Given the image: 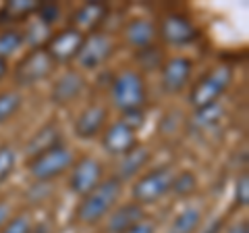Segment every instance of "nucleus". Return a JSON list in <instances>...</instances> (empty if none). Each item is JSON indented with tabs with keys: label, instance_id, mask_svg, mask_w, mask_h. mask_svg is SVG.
Masks as SVG:
<instances>
[{
	"label": "nucleus",
	"instance_id": "1",
	"mask_svg": "<svg viewBox=\"0 0 249 233\" xmlns=\"http://www.w3.org/2000/svg\"><path fill=\"white\" fill-rule=\"evenodd\" d=\"M123 196V183L116 177L102 179V183L96 185L91 192L81 196L79 204L75 208V221L79 225H98L102 223L112 208L119 204Z\"/></svg>",
	"mask_w": 249,
	"mask_h": 233
},
{
	"label": "nucleus",
	"instance_id": "2",
	"mask_svg": "<svg viewBox=\"0 0 249 233\" xmlns=\"http://www.w3.org/2000/svg\"><path fill=\"white\" fill-rule=\"evenodd\" d=\"M110 100L121 113L143 108L147 102V85L143 75L135 69H124L116 73L110 83Z\"/></svg>",
	"mask_w": 249,
	"mask_h": 233
},
{
	"label": "nucleus",
	"instance_id": "3",
	"mask_svg": "<svg viewBox=\"0 0 249 233\" xmlns=\"http://www.w3.org/2000/svg\"><path fill=\"white\" fill-rule=\"evenodd\" d=\"M232 79H235V71L231 65H216L208 73H204L199 79L193 83L189 92V102L191 106L199 111V108L212 106L218 102L224 92L231 88Z\"/></svg>",
	"mask_w": 249,
	"mask_h": 233
},
{
	"label": "nucleus",
	"instance_id": "4",
	"mask_svg": "<svg viewBox=\"0 0 249 233\" xmlns=\"http://www.w3.org/2000/svg\"><path fill=\"white\" fill-rule=\"evenodd\" d=\"M177 171L170 165H162V167H154L143 171L142 175L133 181L131 188V198L137 202L139 206L145 204H156L158 200H162L170 194V185H173Z\"/></svg>",
	"mask_w": 249,
	"mask_h": 233
},
{
	"label": "nucleus",
	"instance_id": "5",
	"mask_svg": "<svg viewBox=\"0 0 249 233\" xmlns=\"http://www.w3.org/2000/svg\"><path fill=\"white\" fill-rule=\"evenodd\" d=\"M73 160H75V156H73L71 148L65 144H58L50 150L31 156L27 160V171L36 181L44 183V181H52V179H56V177L65 175L67 171L71 169Z\"/></svg>",
	"mask_w": 249,
	"mask_h": 233
},
{
	"label": "nucleus",
	"instance_id": "6",
	"mask_svg": "<svg viewBox=\"0 0 249 233\" xmlns=\"http://www.w3.org/2000/svg\"><path fill=\"white\" fill-rule=\"evenodd\" d=\"M54 60L48 57L44 46H34L29 52L23 54V58L15 65L13 79L17 90L21 88H31V85L46 81L54 73Z\"/></svg>",
	"mask_w": 249,
	"mask_h": 233
},
{
	"label": "nucleus",
	"instance_id": "7",
	"mask_svg": "<svg viewBox=\"0 0 249 233\" xmlns=\"http://www.w3.org/2000/svg\"><path fill=\"white\" fill-rule=\"evenodd\" d=\"M104 179V165L96 156H79L73 160L71 169H69V192L75 196H85L91 192L96 185H100Z\"/></svg>",
	"mask_w": 249,
	"mask_h": 233
},
{
	"label": "nucleus",
	"instance_id": "8",
	"mask_svg": "<svg viewBox=\"0 0 249 233\" xmlns=\"http://www.w3.org/2000/svg\"><path fill=\"white\" fill-rule=\"evenodd\" d=\"M158 29V38L168 46H187L197 40V27L187 15L170 11L160 17V23L156 25Z\"/></svg>",
	"mask_w": 249,
	"mask_h": 233
},
{
	"label": "nucleus",
	"instance_id": "9",
	"mask_svg": "<svg viewBox=\"0 0 249 233\" xmlns=\"http://www.w3.org/2000/svg\"><path fill=\"white\" fill-rule=\"evenodd\" d=\"M85 36L79 34L73 27H62L58 32H54L44 44V50L48 52V57L54 60V65H67L77 58L81 46H83Z\"/></svg>",
	"mask_w": 249,
	"mask_h": 233
},
{
	"label": "nucleus",
	"instance_id": "10",
	"mask_svg": "<svg viewBox=\"0 0 249 233\" xmlns=\"http://www.w3.org/2000/svg\"><path fill=\"white\" fill-rule=\"evenodd\" d=\"M114 52V42L112 38L104 34V32H96V34H89L85 36L83 46L79 54H77V63H79L81 69L85 71H93V69L102 67L108 58L112 57Z\"/></svg>",
	"mask_w": 249,
	"mask_h": 233
},
{
	"label": "nucleus",
	"instance_id": "11",
	"mask_svg": "<svg viewBox=\"0 0 249 233\" xmlns=\"http://www.w3.org/2000/svg\"><path fill=\"white\" fill-rule=\"evenodd\" d=\"M193 71V60L187 57H173L166 58L160 69V85L166 94L175 96L181 94L189 83V77Z\"/></svg>",
	"mask_w": 249,
	"mask_h": 233
},
{
	"label": "nucleus",
	"instance_id": "12",
	"mask_svg": "<svg viewBox=\"0 0 249 233\" xmlns=\"http://www.w3.org/2000/svg\"><path fill=\"white\" fill-rule=\"evenodd\" d=\"M108 125V106L102 102H91L75 116L73 131L79 139H93L102 136Z\"/></svg>",
	"mask_w": 249,
	"mask_h": 233
},
{
	"label": "nucleus",
	"instance_id": "13",
	"mask_svg": "<svg viewBox=\"0 0 249 233\" xmlns=\"http://www.w3.org/2000/svg\"><path fill=\"white\" fill-rule=\"evenodd\" d=\"M85 90V77L77 69H69V71L60 73L58 79L52 83L50 88V102L54 106H69L73 104L77 98L83 94Z\"/></svg>",
	"mask_w": 249,
	"mask_h": 233
},
{
	"label": "nucleus",
	"instance_id": "14",
	"mask_svg": "<svg viewBox=\"0 0 249 233\" xmlns=\"http://www.w3.org/2000/svg\"><path fill=\"white\" fill-rule=\"evenodd\" d=\"M102 148L110 154V156H123L139 146L137 142V134L133 129H129L123 121H114L110 125H106V129L102 131Z\"/></svg>",
	"mask_w": 249,
	"mask_h": 233
},
{
	"label": "nucleus",
	"instance_id": "15",
	"mask_svg": "<svg viewBox=\"0 0 249 233\" xmlns=\"http://www.w3.org/2000/svg\"><path fill=\"white\" fill-rule=\"evenodd\" d=\"M108 13H110L108 6L102 2H85L71 15L69 27L77 29V32L83 34V36L96 34V32H100V27L104 25Z\"/></svg>",
	"mask_w": 249,
	"mask_h": 233
},
{
	"label": "nucleus",
	"instance_id": "16",
	"mask_svg": "<svg viewBox=\"0 0 249 233\" xmlns=\"http://www.w3.org/2000/svg\"><path fill=\"white\" fill-rule=\"evenodd\" d=\"M145 216L143 206H139L137 202H124V204H116L110 214L106 216L104 223V231L106 233H124L129 231L131 227H135L137 223H142Z\"/></svg>",
	"mask_w": 249,
	"mask_h": 233
},
{
	"label": "nucleus",
	"instance_id": "17",
	"mask_svg": "<svg viewBox=\"0 0 249 233\" xmlns=\"http://www.w3.org/2000/svg\"><path fill=\"white\" fill-rule=\"evenodd\" d=\"M123 38L131 48L143 50L147 46H154L156 38H158V29L156 23L147 17H133L124 23L123 27Z\"/></svg>",
	"mask_w": 249,
	"mask_h": 233
},
{
	"label": "nucleus",
	"instance_id": "18",
	"mask_svg": "<svg viewBox=\"0 0 249 233\" xmlns=\"http://www.w3.org/2000/svg\"><path fill=\"white\" fill-rule=\"evenodd\" d=\"M150 160H152V152L145 146H135L131 152L119 156V160H116V173L112 177H116L121 183L137 179L143 173V169L150 165Z\"/></svg>",
	"mask_w": 249,
	"mask_h": 233
},
{
	"label": "nucleus",
	"instance_id": "19",
	"mask_svg": "<svg viewBox=\"0 0 249 233\" xmlns=\"http://www.w3.org/2000/svg\"><path fill=\"white\" fill-rule=\"evenodd\" d=\"M58 144H62L60 127L56 125V123H46L42 129H37L36 134L31 136V139L25 146V152H27V156L31 158V156H36V154L50 150V148H54V146H58Z\"/></svg>",
	"mask_w": 249,
	"mask_h": 233
},
{
	"label": "nucleus",
	"instance_id": "20",
	"mask_svg": "<svg viewBox=\"0 0 249 233\" xmlns=\"http://www.w3.org/2000/svg\"><path fill=\"white\" fill-rule=\"evenodd\" d=\"M201 219H204L201 208L196 204H189L175 214V219L170 221L166 233H196L201 225Z\"/></svg>",
	"mask_w": 249,
	"mask_h": 233
},
{
	"label": "nucleus",
	"instance_id": "21",
	"mask_svg": "<svg viewBox=\"0 0 249 233\" xmlns=\"http://www.w3.org/2000/svg\"><path fill=\"white\" fill-rule=\"evenodd\" d=\"M23 106V94L17 88H9L0 92V125L9 123Z\"/></svg>",
	"mask_w": 249,
	"mask_h": 233
},
{
	"label": "nucleus",
	"instance_id": "22",
	"mask_svg": "<svg viewBox=\"0 0 249 233\" xmlns=\"http://www.w3.org/2000/svg\"><path fill=\"white\" fill-rule=\"evenodd\" d=\"M25 44V34L19 29H2L0 32V58H9L15 52H19Z\"/></svg>",
	"mask_w": 249,
	"mask_h": 233
},
{
	"label": "nucleus",
	"instance_id": "23",
	"mask_svg": "<svg viewBox=\"0 0 249 233\" xmlns=\"http://www.w3.org/2000/svg\"><path fill=\"white\" fill-rule=\"evenodd\" d=\"M197 188V177L191 171H177L173 185H170V194H175L178 198H187L191 196Z\"/></svg>",
	"mask_w": 249,
	"mask_h": 233
},
{
	"label": "nucleus",
	"instance_id": "24",
	"mask_svg": "<svg viewBox=\"0 0 249 233\" xmlns=\"http://www.w3.org/2000/svg\"><path fill=\"white\" fill-rule=\"evenodd\" d=\"M135 63L142 71H158V69H162V65H164V60H162V50L156 48V46H147L143 50H137Z\"/></svg>",
	"mask_w": 249,
	"mask_h": 233
},
{
	"label": "nucleus",
	"instance_id": "25",
	"mask_svg": "<svg viewBox=\"0 0 249 233\" xmlns=\"http://www.w3.org/2000/svg\"><path fill=\"white\" fill-rule=\"evenodd\" d=\"M17 169V150L11 144H0V185Z\"/></svg>",
	"mask_w": 249,
	"mask_h": 233
},
{
	"label": "nucleus",
	"instance_id": "26",
	"mask_svg": "<svg viewBox=\"0 0 249 233\" xmlns=\"http://www.w3.org/2000/svg\"><path fill=\"white\" fill-rule=\"evenodd\" d=\"M37 6H40V2H36V0H11V2H6V4L2 6V11L9 15V17L25 19V17H31V15H36Z\"/></svg>",
	"mask_w": 249,
	"mask_h": 233
},
{
	"label": "nucleus",
	"instance_id": "27",
	"mask_svg": "<svg viewBox=\"0 0 249 233\" xmlns=\"http://www.w3.org/2000/svg\"><path fill=\"white\" fill-rule=\"evenodd\" d=\"M60 15H62V9L56 2H44V4L40 2V6H37V11H36L37 23L44 27H52L54 23L60 19Z\"/></svg>",
	"mask_w": 249,
	"mask_h": 233
},
{
	"label": "nucleus",
	"instance_id": "28",
	"mask_svg": "<svg viewBox=\"0 0 249 233\" xmlns=\"http://www.w3.org/2000/svg\"><path fill=\"white\" fill-rule=\"evenodd\" d=\"M34 231V223H31V216L29 214H17V216H11L9 223L4 225L0 233H31Z\"/></svg>",
	"mask_w": 249,
	"mask_h": 233
},
{
	"label": "nucleus",
	"instance_id": "29",
	"mask_svg": "<svg viewBox=\"0 0 249 233\" xmlns=\"http://www.w3.org/2000/svg\"><path fill=\"white\" fill-rule=\"evenodd\" d=\"M235 204L245 208L249 204V177L247 173H241L235 181Z\"/></svg>",
	"mask_w": 249,
	"mask_h": 233
},
{
	"label": "nucleus",
	"instance_id": "30",
	"mask_svg": "<svg viewBox=\"0 0 249 233\" xmlns=\"http://www.w3.org/2000/svg\"><path fill=\"white\" fill-rule=\"evenodd\" d=\"M119 121H123L129 129H133L135 134H137V131L143 127V123H145V111H143V108H137V111L121 113V119Z\"/></svg>",
	"mask_w": 249,
	"mask_h": 233
},
{
	"label": "nucleus",
	"instance_id": "31",
	"mask_svg": "<svg viewBox=\"0 0 249 233\" xmlns=\"http://www.w3.org/2000/svg\"><path fill=\"white\" fill-rule=\"evenodd\" d=\"M124 233H156V225L150 219H143L142 223H137L135 227H131L129 231H124Z\"/></svg>",
	"mask_w": 249,
	"mask_h": 233
},
{
	"label": "nucleus",
	"instance_id": "32",
	"mask_svg": "<svg viewBox=\"0 0 249 233\" xmlns=\"http://www.w3.org/2000/svg\"><path fill=\"white\" fill-rule=\"evenodd\" d=\"M11 219V204L6 200H0V229L4 227Z\"/></svg>",
	"mask_w": 249,
	"mask_h": 233
},
{
	"label": "nucleus",
	"instance_id": "33",
	"mask_svg": "<svg viewBox=\"0 0 249 233\" xmlns=\"http://www.w3.org/2000/svg\"><path fill=\"white\" fill-rule=\"evenodd\" d=\"M227 233H249V223L247 221H237L235 225H231Z\"/></svg>",
	"mask_w": 249,
	"mask_h": 233
},
{
	"label": "nucleus",
	"instance_id": "34",
	"mask_svg": "<svg viewBox=\"0 0 249 233\" xmlns=\"http://www.w3.org/2000/svg\"><path fill=\"white\" fill-rule=\"evenodd\" d=\"M6 73H9V60H4V58H0V81L6 77Z\"/></svg>",
	"mask_w": 249,
	"mask_h": 233
},
{
	"label": "nucleus",
	"instance_id": "35",
	"mask_svg": "<svg viewBox=\"0 0 249 233\" xmlns=\"http://www.w3.org/2000/svg\"><path fill=\"white\" fill-rule=\"evenodd\" d=\"M220 229H222V221H220V219H216L212 227H210V229H206L204 233H220Z\"/></svg>",
	"mask_w": 249,
	"mask_h": 233
}]
</instances>
